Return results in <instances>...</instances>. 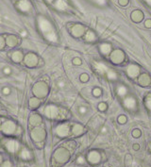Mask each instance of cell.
I'll use <instances>...</instances> for the list:
<instances>
[{"instance_id": "obj_3", "label": "cell", "mask_w": 151, "mask_h": 167, "mask_svg": "<svg viewBox=\"0 0 151 167\" xmlns=\"http://www.w3.org/2000/svg\"><path fill=\"white\" fill-rule=\"evenodd\" d=\"M44 114L49 119H56L60 117V109L55 105H48L44 109Z\"/></svg>"}, {"instance_id": "obj_53", "label": "cell", "mask_w": 151, "mask_h": 167, "mask_svg": "<svg viewBox=\"0 0 151 167\" xmlns=\"http://www.w3.org/2000/svg\"><path fill=\"white\" fill-rule=\"evenodd\" d=\"M150 149H151V146H150Z\"/></svg>"}, {"instance_id": "obj_40", "label": "cell", "mask_w": 151, "mask_h": 167, "mask_svg": "<svg viewBox=\"0 0 151 167\" xmlns=\"http://www.w3.org/2000/svg\"><path fill=\"white\" fill-rule=\"evenodd\" d=\"M10 90L8 88V87H5V88H3V90H2V93H4V94H9L10 93Z\"/></svg>"}, {"instance_id": "obj_34", "label": "cell", "mask_w": 151, "mask_h": 167, "mask_svg": "<svg viewBox=\"0 0 151 167\" xmlns=\"http://www.w3.org/2000/svg\"><path fill=\"white\" fill-rule=\"evenodd\" d=\"M88 76L86 75V74H83V75H81V77H80V80L81 81H83V82H85V81H87L88 80Z\"/></svg>"}, {"instance_id": "obj_30", "label": "cell", "mask_w": 151, "mask_h": 167, "mask_svg": "<svg viewBox=\"0 0 151 167\" xmlns=\"http://www.w3.org/2000/svg\"><path fill=\"white\" fill-rule=\"evenodd\" d=\"M145 105H147V109L151 110V96H148L145 98Z\"/></svg>"}, {"instance_id": "obj_49", "label": "cell", "mask_w": 151, "mask_h": 167, "mask_svg": "<svg viewBox=\"0 0 151 167\" xmlns=\"http://www.w3.org/2000/svg\"><path fill=\"white\" fill-rule=\"evenodd\" d=\"M2 160H3V159H2V156H1V155H0V164H1V163H2Z\"/></svg>"}, {"instance_id": "obj_6", "label": "cell", "mask_w": 151, "mask_h": 167, "mask_svg": "<svg viewBox=\"0 0 151 167\" xmlns=\"http://www.w3.org/2000/svg\"><path fill=\"white\" fill-rule=\"evenodd\" d=\"M31 138L34 142H42L46 137V131L42 127H35L31 130Z\"/></svg>"}, {"instance_id": "obj_9", "label": "cell", "mask_w": 151, "mask_h": 167, "mask_svg": "<svg viewBox=\"0 0 151 167\" xmlns=\"http://www.w3.org/2000/svg\"><path fill=\"white\" fill-rule=\"evenodd\" d=\"M70 31H71V34L74 37L80 38L85 33V27L80 24H76L71 26Z\"/></svg>"}, {"instance_id": "obj_45", "label": "cell", "mask_w": 151, "mask_h": 167, "mask_svg": "<svg viewBox=\"0 0 151 167\" xmlns=\"http://www.w3.org/2000/svg\"><path fill=\"white\" fill-rule=\"evenodd\" d=\"M86 108H84V107H81L80 109V113H86Z\"/></svg>"}, {"instance_id": "obj_32", "label": "cell", "mask_w": 151, "mask_h": 167, "mask_svg": "<svg viewBox=\"0 0 151 167\" xmlns=\"http://www.w3.org/2000/svg\"><path fill=\"white\" fill-rule=\"evenodd\" d=\"M1 167H12V163H10V160H7V161H5V163H2Z\"/></svg>"}, {"instance_id": "obj_25", "label": "cell", "mask_w": 151, "mask_h": 167, "mask_svg": "<svg viewBox=\"0 0 151 167\" xmlns=\"http://www.w3.org/2000/svg\"><path fill=\"white\" fill-rule=\"evenodd\" d=\"M84 39H85V41H87L89 43H92V42H94V41L96 40V34H94L93 31L89 30V31L86 32Z\"/></svg>"}, {"instance_id": "obj_8", "label": "cell", "mask_w": 151, "mask_h": 167, "mask_svg": "<svg viewBox=\"0 0 151 167\" xmlns=\"http://www.w3.org/2000/svg\"><path fill=\"white\" fill-rule=\"evenodd\" d=\"M16 8L20 12L27 13L32 10V4L30 3L29 0H18L17 4H16Z\"/></svg>"}, {"instance_id": "obj_41", "label": "cell", "mask_w": 151, "mask_h": 167, "mask_svg": "<svg viewBox=\"0 0 151 167\" xmlns=\"http://www.w3.org/2000/svg\"><path fill=\"white\" fill-rule=\"evenodd\" d=\"M132 135L135 137V138H138L139 137V135H140V131L138 130V129H136L135 131H133L132 132Z\"/></svg>"}, {"instance_id": "obj_26", "label": "cell", "mask_w": 151, "mask_h": 167, "mask_svg": "<svg viewBox=\"0 0 151 167\" xmlns=\"http://www.w3.org/2000/svg\"><path fill=\"white\" fill-rule=\"evenodd\" d=\"M73 133H74L75 135H80L83 133V131H84V129H83V127L80 126V125H74V127H73Z\"/></svg>"}, {"instance_id": "obj_44", "label": "cell", "mask_w": 151, "mask_h": 167, "mask_svg": "<svg viewBox=\"0 0 151 167\" xmlns=\"http://www.w3.org/2000/svg\"><path fill=\"white\" fill-rule=\"evenodd\" d=\"M3 71H4V73H5V74H7V75L10 74V69L9 67H6V68H5V69L3 70Z\"/></svg>"}, {"instance_id": "obj_2", "label": "cell", "mask_w": 151, "mask_h": 167, "mask_svg": "<svg viewBox=\"0 0 151 167\" xmlns=\"http://www.w3.org/2000/svg\"><path fill=\"white\" fill-rule=\"evenodd\" d=\"M32 93L33 94L38 97L39 99L46 98L49 93L48 85L44 81H38L36 82L32 87Z\"/></svg>"}, {"instance_id": "obj_46", "label": "cell", "mask_w": 151, "mask_h": 167, "mask_svg": "<svg viewBox=\"0 0 151 167\" xmlns=\"http://www.w3.org/2000/svg\"><path fill=\"white\" fill-rule=\"evenodd\" d=\"M46 1L47 3H49V4H51V3H54L55 0H46Z\"/></svg>"}, {"instance_id": "obj_14", "label": "cell", "mask_w": 151, "mask_h": 167, "mask_svg": "<svg viewBox=\"0 0 151 167\" xmlns=\"http://www.w3.org/2000/svg\"><path fill=\"white\" fill-rule=\"evenodd\" d=\"M42 117L39 113H32L29 116V124L33 127H37L41 124Z\"/></svg>"}, {"instance_id": "obj_35", "label": "cell", "mask_w": 151, "mask_h": 167, "mask_svg": "<svg viewBox=\"0 0 151 167\" xmlns=\"http://www.w3.org/2000/svg\"><path fill=\"white\" fill-rule=\"evenodd\" d=\"M118 2L121 6H127V5L128 4V0H119Z\"/></svg>"}, {"instance_id": "obj_27", "label": "cell", "mask_w": 151, "mask_h": 167, "mask_svg": "<svg viewBox=\"0 0 151 167\" xmlns=\"http://www.w3.org/2000/svg\"><path fill=\"white\" fill-rule=\"evenodd\" d=\"M150 83V79L147 75H143L140 77V84L143 86H147Z\"/></svg>"}, {"instance_id": "obj_31", "label": "cell", "mask_w": 151, "mask_h": 167, "mask_svg": "<svg viewBox=\"0 0 151 167\" xmlns=\"http://www.w3.org/2000/svg\"><path fill=\"white\" fill-rule=\"evenodd\" d=\"M5 46H6V42H5V39L2 36H0V50L4 49Z\"/></svg>"}, {"instance_id": "obj_33", "label": "cell", "mask_w": 151, "mask_h": 167, "mask_svg": "<svg viewBox=\"0 0 151 167\" xmlns=\"http://www.w3.org/2000/svg\"><path fill=\"white\" fill-rule=\"evenodd\" d=\"M94 94L96 96H99L100 94H101V90H100V89H94Z\"/></svg>"}, {"instance_id": "obj_47", "label": "cell", "mask_w": 151, "mask_h": 167, "mask_svg": "<svg viewBox=\"0 0 151 167\" xmlns=\"http://www.w3.org/2000/svg\"><path fill=\"white\" fill-rule=\"evenodd\" d=\"M101 132H102V133H105V132H107V129H106V127H103V129H102V130H101Z\"/></svg>"}, {"instance_id": "obj_42", "label": "cell", "mask_w": 151, "mask_h": 167, "mask_svg": "<svg viewBox=\"0 0 151 167\" xmlns=\"http://www.w3.org/2000/svg\"><path fill=\"white\" fill-rule=\"evenodd\" d=\"M85 163V160L84 159H83V157H79V159H77V163Z\"/></svg>"}, {"instance_id": "obj_20", "label": "cell", "mask_w": 151, "mask_h": 167, "mask_svg": "<svg viewBox=\"0 0 151 167\" xmlns=\"http://www.w3.org/2000/svg\"><path fill=\"white\" fill-rule=\"evenodd\" d=\"M40 105H41V100L36 96L31 97L29 99V108L32 109V110H35V109L39 108L40 107Z\"/></svg>"}, {"instance_id": "obj_22", "label": "cell", "mask_w": 151, "mask_h": 167, "mask_svg": "<svg viewBox=\"0 0 151 167\" xmlns=\"http://www.w3.org/2000/svg\"><path fill=\"white\" fill-rule=\"evenodd\" d=\"M19 156H20V158L22 160H29L32 158L31 152L29 151V149H27V148H23V149H22Z\"/></svg>"}, {"instance_id": "obj_28", "label": "cell", "mask_w": 151, "mask_h": 167, "mask_svg": "<svg viewBox=\"0 0 151 167\" xmlns=\"http://www.w3.org/2000/svg\"><path fill=\"white\" fill-rule=\"evenodd\" d=\"M127 93V89L126 86L124 85H119L118 87H117V93H118V96H126Z\"/></svg>"}, {"instance_id": "obj_17", "label": "cell", "mask_w": 151, "mask_h": 167, "mask_svg": "<svg viewBox=\"0 0 151 167\" xmlns=\"http://www.w3.org/2000/svg\"><path fill=\"white\" fill-rule=\"evenodd\" d=\"M127 75L130 76V77H135L139 75L140 73V68L138 67L137 65H134V64H131L127 67Z\"/></svg>"}, {"instance_id": "obj_51", "label": "cell", "mask_w": 151, "mask_h": 167, "mask_svg": "<svg viewBox=\"0 0 151 167\" xmlns=\"http://www.w3.org/2000/svg\"><path fill=\"white\" fill-rule=\"evenodd\" d=\"M1 124H2V121H1V119H0V126H1Z\"/></svg>"}, {"instance_id": "obj_5", "label": "cell", "mask_w": 151, "mask_h": 167, "mask_svg": "<svg viewBox=\"0 0 151 167\" xmlns=\"http://www.w3.org/2000/svg\"><path fill=\"white\" fill-rule=\"evenodd\" d=\"M24 63L26 66L29 68H33V67H36L39 63V58L38 56L34 53H29L25 56L24 58Z\"/></svg>"}, {"instance_id": "obj_18", "label": "cell", "mask_w": 151, "mask_h": 167, "mask_svg": "<svg viewBox=\"0 0 151 167\" xmlns=\"http://www.w3.org/2000/svg\"><path fill=\"white\" fill-rule=\"evenodd\" d=\"M111 60H113V63H120L123 62V60H124V54H123V52L120 51V50H116V51H114L113 55H111Z\"/></svg>"}, {"instance_id": "obj_19", "label": "cell", "mask_w": 151, "mask_h": 167, "mask_svg": "<svg viewBox=\"0 0 151 167\" xmlns=\"http://www.w3.org/2000/svg\"><path fill=\"white\" fill-rule=\"evenodd\" d=\"M53 4H54L55 9L58 10H63V12H64V10H66L67 8H68V5L65 2V0H55Z\"/></svg>"}, {"instance_id": "obj_37", "label": "cell", "mask_w": 151, "mask_h": 167, "mask_svg": "<svg viewBox=\"0 0 151 167\" xmlns=\"http://www.w3.org/2000/svg\"><path fill=\"white\" fill-rule=\"evenodd\" d=\"M118 121H119V123H121V124H124V123H126L127 118L125 117V116H120L119 119H118Z\"/></svg>"}, {"instance_id": "obj_1", "label": "cell", "mask_w": 151, "mask_h": 167, "mask_svg": "<svg viewBox=\"0 0 151 167\" xmlns=\"http://www.w3.org/2000/svg\"><path fill=\"white\" fill-rule=\"evenodd\" d=\"M38 29L40 32L43 34V36L46 39L47 41L51 43H56L58 41L57 33L55 31V29L53 25L51 24L48 19H46L43 16H39L37 19Z\"/></svg>"}, {"instance_id": "obj_15", "label": "cell", "mask_w": 151, "mask_h": 167, "mask_svg": "<svg viewBox=\"0 0 151 167\" xmlns=\"http://www.w3.org/2000/svg\"><path fill=\"white\" fill-rule=\"evenodd\" d=\"M124 106L125 108L128 109V110H134L136 108V100L134 97H127L124 100Z\"/></svg>"}, {"instance_id": "obj_4", "label": "cell", "mask_w": 151, "mask_h": 167, "mask_svg": "<svg viewBox=\"0 0 151 167\" xmlns=\"http://www.w3.org/2000/svg\"><path fill=\"white\" fill-rule=\"evenodd\" d=\"M1 130L7 135H12L14 134L17 130V126L13 121H6L1 124Z\"/></svg>"}, {"instance_id": "obj_12", "label": "cell", "mask_w": 151, "mask_h": 167, "mask_svg": "<svg viewBox=\"0 0 151 167\" xmlns=\"http://www.w3.org/2000/svg\"><path fill=\"white\" fill-rule=\"evenodd\" d=\"M25 56L23 54V52L20 51V50H16V51H13L10 55V59H12L13 62L16 63H20L21 62L24 60Z\"/></svg>"}, {"instance_id": "obj_7", "label": "cell", "mask_w": 151, "mask_h": 167, "mask_svg": "<svg viewBox=\"0 0 151 167\" xmlns=\"http://www.w3.org/2000/svg\"><path fill=\"white\" fill-rule=\"evenodd\" d=\"M4 146L9 152L15 153L18 151L20 144H19V142H17L16 140H13V139H8V140L5 141Z\"/></svg>"}, {"instance_id": "obj_38", "label": "cell", "mask_w": 151, "mask_h": 167, "mask_svg": "<svg viewBox=\"0 0 151 167\" xmlns=\"http://www.w3.org/2000/svg\"><path fill=\"white\" fill-rule=\"evenodd\" d=\"M96 4L100 5V6H103V5L106 4V0H94Z\"/></svg>"}, {"instance_id": "obj_52", "label": "cell", "mask_w": 151, "mask_h": 167, "mask_svg": "<svg viewBox=\"0 0 151 167\" xmlns=\"http://www.w3.org/2000/svg\"><path fill=\"white\" fill-rule=\"evenodd\" d=\"M13 1H18V0H13Z\"/></svg>"}, {"instance_id": "obj_16", "label": "cell", "mask_w": 151, "mask_h": 167, "mask_svg": "<svg viewBox=\"0 0 151 167\" xmlns=\"http://www.w3.org/2000/svg\"><path fill=\"white\" fill-rule=\"evenodd\" d=\"M56 160L59 161H66L68 159V153L64 149H59L55 154Z\"/></svg>"}, {"instance_id": "obj_50", "label": "cell", "mask_w": 151, "mask_h": 167, "mask_svg": "<svg viewBox=\"0 0 151 167\" xmlns=\"http://www.w3.org/2000/svg\"><path fill=\"white\" fill-rule=\"evenodd\" d=\"M138 148H139L138 146H134V149H138Z\"/></svg>"}, {"instance_id": "obj_13", "label": "cell", "mask_w": 151, "mask_h": 167, "mask_svg": "<svg viewBox=\"0 0 151 167\" xmlns=\"http://www.w3.org/2000/svg\"><path fill=\"white\" fill-rule=\"evenodd\" d=\"M5 42H6L7 46L13 48V47H15L19 43V39L15 35H10L7 37V39H5Z\"/></svg>"}, {"instance_id": "obj_36", "label": "cell", "mask_w": 151, "mask_h": 167, "mask_svg": "<svg viewBox=\"0 0 151 167\" xmlns=\"http://www.w3.org/2000/svg\"><path fill=\"white\" fill-rule=\"evenodd\" d=\"M73 63L80 65V64H81V60H80V59H79V58H76V59L73 60Z\"/></svg>"}, {"instance_id": "obj_10", "label": "cell", "mask_w": 151, "mask_h": 167, "mask_svg": "<svg viewBox=\"0 0 151 167\" xmlns=\"http://www.w3.org/2000/svg\"><path fill=\"white\" fill-rule=\"evenodd\" d=\"M56 134L60 137H66L69 135L70 133V129H69V126L67 124H60L57 127H56L55 129Z\"/></svg>"}, {"instance_id": "obj_23", "label": "cell", "mask_w": 151, "mask_h": 167, "mask_svg": "<svg viewBox=\"0 0 151 167\" xmlns=\"http://www.w3.org/2000/svg\"><path fill=\"white\" fill-rule=\"evenodd\" d=\"M144 18V14L141 10H135V12H133L131 13V19L136 22V23H139V22H141Z\"/></svg>"}, {"instance_id": "obj_48", "label": "cell", "mask_w": 151, "mask_h": 167, "mask_svg": "<svg viewBox=\"0 0 151 167\" xmlns=\"http://www.w3.org/2000/svg\"><path fill=\"white\" fill-rule=\"evenodd\" d=\"M147 3L149 5V6H151V0H147Z\"/></svg>"}, {"instance_id": "obj_24", "label": "cell", "mask_w": 151, "mask_h": 167, "mask_svg": "<svg viewBox=\"0 0 151 167\" xmlns=\"http://www.w3.org/2000/svg\"><path fill=\"white\" fill-rule=\"evenodd\" d=\"M100 51H101L102 54L104 55H109L110 53V50H111V46H110V44L109 43H102V44H100Z\"/></svg>"}, {"instance_id": "obj_11", "label": "cell", "mask_w": 151, "mask_h": 167, "mask_svg": "<svg viewBox=\"0 0 151 167\" xmlns=\"http://www.w3.org/2000/svg\"><path fill=\"white\" fill-rule=\"evenodd\" d=\"M94 70H96V73H98L99 75H101V76L107 75L108 72L110 71L107 66H106L105 64H103V63H94Z\"/></svg>"}, {"instance_id": "obj_43", "label": "cell", "mask_w": 151, "mask_h": 167, "mask_svg": "<svg viewBox=\"0 0 151 167\" xmlns=\"http://www.w3.org/2000/svg\"><path fill=\"white\" fill-rule=\"evenodd\" d=\"M145 26L147 27H151V20H147L145 21Z\"/></svg>"}, {"instance_id": "obj_21", "label": "cell", "mask_w": 151, "mask_h": 167, "mask_svg": "<svg viewBox=\"0 0 151 167\" xmlns=\"http://www.w3.org/2000/svg\"><path fill=\"white\" fill-rule=\"evenodd\" d=\"M100 160V155L96 151H92L88 155V160L91 163H97Z\"/></svg>"}, {"instance_id": "obj_29", "label": "cell", "mask_w": 151, "mask_h": 167, "mask_svg": "<svg viewBox=\"0 0 151 167\" xmlns=\"http://www.w3.org/2000/svg\"><path fill=\"white\" fill-rule=\"evenodd\" d=\"M107 77H109L110 79H113V80L117 79V75L114 73L113 71H109V72H108V74H107Z\"/></svg>"}, {"instance_id": "obj_39", "label": "cell", "mask_w": 151, "mask_h": 167, "mask_svg": "<svg viewBox=\"0 0 151 167\" xmlns=\"http://www.w3.org/2000/svg\"><path fill=\"white\" fill-rule=\"evenodd\" d=\"M99 110H105L106 109H107V105H106L105 103H101V104H99Z\"/></svg>"}]
</instances>
